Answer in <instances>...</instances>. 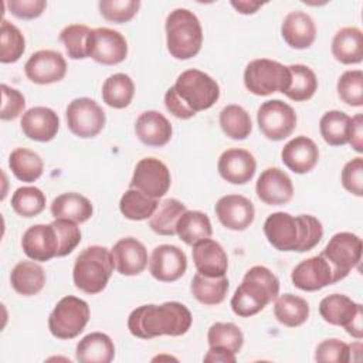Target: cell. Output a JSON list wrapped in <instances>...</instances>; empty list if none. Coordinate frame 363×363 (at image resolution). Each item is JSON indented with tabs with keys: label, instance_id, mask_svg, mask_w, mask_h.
Wrapping results in <instances>:
<instances>
[{
	"label": "cell",
	"instance_id": "1",
	"mask_svg": "<svg viewBox=\"0 0 363 363\" xmlns=\"http://www.w3.org/2000/svg\"><path fill=\"white\" fill-rule=\"evenodd\" d=\"M220 98V86L200 69L183 71L164 94L167 111L179 119H190L197 112L211 108Z\"/></svg>",
	"mask_w": 363,
	"mask_h": 363
},
{
	"label": "cell",
	"instance_id": "2",
	"mask_svg": "<svg viewBox=\"0 0 363 363\" xmlns=\"http://www.w3.org/2000/svg\"><path fill=\"white\" fill-rule=\"evenodd\" d=\"M264 234L268 242L279 251H311L323 237L322 223L309 214L291 216L277 211L267 217Z\"/></svg>",
	"mask_w": 363,
	"mask_h": 363
},
{
	"label": "cell",
	"instance_id": "3",
	"mask_svg": "<svg viewBox=\"0 0 363 363\" xmlns=\"http://www.w3.org/2000/svg\"><path fill=\"white\" fill-rule=\"evenodd\" d=\"M193 322L189 308L180 302L162 305H142L133 309L128 318L129 332L140 339H152L162 335L182 336L187 333Z\"/></svg>",
	"mask_w": 363,
	"mask_h": 363
},
{
	"label": "cell",
	"instance_id": "4",
	"mask_svg": "<svg viewBox=\"0 0 363 363\" xmlns=\"http://www.w3.org/2000/svg\"><path fill=\"white\" fill-rule=\"evenodd\" d=\"M279 295V279L262 265L250 268L231 298V309L237 316L250 318L261 312Z\"/></svg>",
	"mask_w": 363,
	"mask_h": 363
},
{
	"label": "cell",
	"instance_id": "5",
	"mask_svg": "<svg viewBox=\"0 0 363 363\" xmlns=\"http://www.w3.org/2000/svg\"><path fill=\"white\" fill-rule=\"evenodd\" d=\"M166 44L176 60H190L203 44V30L197 16L187 9H174L166 18Z\"/></svg>",
	"mask_w": 363,
	"mask_h": 363
},
{
	"label": "cell",
	"instance_id": "6",
	"mask_svg": "<svg viewBox=\"0 0 363 363\" xmlns=\"http://www.w3.org/2000/svg\"><path fill=\"white\" fill-rule=\"evenodd\" d=\"M112 254L106 247L91 245L82 250L75 259L72 279L78 289L95 295L105 289L113 272Z\"/></svg>",
	"mask_w": 363,
	"mask_h": 363
},
{
	"label": "cell",
	"instance_id": "7",
	"mask_svg": "<svg viewBox=\"0 0 363 363\" xmlns=\"http://www.w3.org/2000/svg\"><path fill=\"white\" fill-rule=\"evenodd\" d=\"M289 82L291 72L288 67L274 60H252L244 71V85L254 95L265 96L274 92L284 94Z\"/></svg>",
	"mask_w": 363,
	"mask_h": 363
},
{
	"label": "cell",
	"instance_id": "8",
	"mask_svg": "<svg viewBox=\"0 0 363 363\" xmlns=\"http://www.w3.org/2000/svg\"><path fill=\"white\" fill-rule=\"evenodd\" d=\"M89 320L88 303L77 296L68 295L58 301L48 318V329L57 339H74Z\"/></svg>",
	"mask_w": 363,
	"mask_h": 363
},
{
	"label": "cell",
	"instance_id": "9",
	"mask_svg": "<svg viewBox=\"0 0 363 363\" xmlns=\"http://www.w3.org/2000/svg\"><path fill=\"white\" fill-rule=\"evenodd\" d=\"M319 313L325 322L342 326L356 339L363 336V306L356 303L349 296L332 294L325 296L319 303Z\"/></svg>",
	"mask_w": 363,
	"mask_h": 363
},
{
	"label": "cell",
	"instance_id": "10",
	"mask_svg": "<svg viewBox=\"0 0 363 363\" xmlns=\"http://www.w3.org/2000/svg\"><path fill=\"white\" fill-rule=\"evenodd\" d=\"M320 254L330 264L336 281H340L357 267L362 257V240L352 233H337L329 240Z\"/></svg>",
	"mask_w": 363,
	"mask_h": 363
},
{
	"label": "cell",
	"instance_id": "11",
	"mask_svg": "<svg viewBox=\"0 0 363 363\" xmlns=\"http://www.w3.org/2000/svg\"><path fill=\"white\" fill-rule=\"evenodd\" d=\"M68 129L78 138H94L105 126L104 109L91 98H77L71 101L65 111Z\"/></svg>",
	"mask_w": 363,
	"mask_h": 363
},
{
	"label": "cell",
	"instance_id": "12",
	"mask_svg": "<svg viewBox=\"0 0 363 363\" xmlns=\"http://www.w3.org/2000/svg\"><path fill=\"white\" fill-rule=\"evenodd\" d=\"M257 122L267 139L282 140L294 132L296 126V113L291 105L279 99H271L258 108Z\"/></svg>",
	"mask_w": 363,
	"mask_h": 363
},
{
	"label": "cell",
	"instance_id": "13",
	"mask_svg": "<svg viewBox=\"0 0 363 363\" xmlns=\"http://www.w3.org/2000/svg\"><path fill=\"white\" fill-rule=\"evenodd\" d=\"M172 183L167 166L156 157H143L136 163L129 187L138 189L153 199L163 197Z\"/></svg>",
	"mask_w": 363,
	"mask_h": 363
},
{
	"label": "cell",
	"instance_id": "14",
	"mask_svg": "<svg viewBox=\"0 0 363 363\" xmlns=\"http://www.w3.org/2000/svg\"><path fill=\"white\" fill-rule=\"evenodd\" d=\"M128 55L126 38L116 30L99 27L91 30L88 38V57L104 65L122 62Z\"/></svg>",
	"mask_w": 363,
	"mask_h": 363
},
{
	"label": "cell",
	"instance_id": "15",
	"mask_svg": "<svg viewBox=\"0 0 363 363\" xmlns=\"http://www.w3.org/2000/svg\"><path fill=\"white\" fill-rule=\"evenodd\" d=\"M291 279L296 288L308 292L319 291L330 284L337 282L330 264L322 254L299 262L294 268Z\"/></svg>",
	"mask_w": 363,
	"mask_h": 363
},
{
	"label": "cell",
	"instance_id": "16",
	"mask_svg": "<svg viewBox=\"0 0 363 363\" xmlns=\"http://www.w3.org/2000/svg\"><path fill=\"white\" fill-rule=\"evenodd\" d=\"M24 72L34 84H54L65 77L67 62L58 51L40 50L30 55L24 65Z\"/></svg>",
	"mask_w": 363,
	"mask_h": 363
},
{
	"label": "cell",
	"instance_id": "17",
	"mask_svg": "<svg viewBox=\"0 0 363 363\" xmlns=\"http://www.w3.org/2000/svg\"><path fill=\"white\" fill-rule=\"evenodd\" d=\"M187 269V258L183 250L172 244L157 245L149 259V271L152 277L160 282H173L184 275Z\"/></svg>",
	"mask_w": 363,
	"mask_h": 363
},
{
	"label": "cell",
	"instance_id": "18",
	"mask_svg": "<svg viewBox=\"0 0 363 363\" xmlns=\"http://www.w3.org/2000/svg\"><path fill=\"white\" fill-rule=\"evenodd\" d=\"M24 254L33 261H50L58 255L60 241L52 224H35L26 230L21 238Z\"/></svg>",
	"mask_w": 363,
	"mask_h": 363
},
{
	"label": "cell",
	"instance_id": "19",
	"mask_svg": "<svg viewBox=\"0 0 363 363\" xmlns=\"http://www.w3.org/2000/svg\"><path fill=\"white\" fill-rule=\"evenodd\" d=\"M216 216L220 223L233 231H244L255 217L252 203L241 194H227L216 203Z\"/></svg>",
	"mask_w": 363,
	"mask_h": 363
},
{
	"label": "cell",
	"instance_id": "20",
	"mask_svg": "<svg viewBox=\"0 0 363 363\" xmlns=\"http://www.w3.org/2000/svg\"><path fill=\"white\" fill-rule=\"evenodd\" d=\"M257 196L269 206H282L291 201L294 196V184L291 177L279 167L265 169L255 184Z\"/></svg>",
	"mask_w": 363,
	"mask_h": 363
},
{
	"label": "cell",
	"instance_id": "21",
	"mask_svg": "<svg viewBox=\"0 0 363 363\" xmlns=\"http://www.w3.org/2000/svg\"><path fill=\"white\" fill-rule=\"evenodd\" d=\"M217 169L220 176L231 184L248 183L257 170L252 153L245 149H227L221 153Z\"/></svg>",
	"mask_w": 363,
	"mask_h": 363
},
{
	"label": "cell",
	"instance_id": "22",
	"mask_svg": "<svg viewBox=\"0 0 363 363\" xmlns=\"http://www.w3.org/2000/svg\"><path fill=\"white\" fill-rule=\"evenodd\" d=\"M113 265L121 275H139L147 265L146 247L133 237L121 238L111 250Z\"/></svg>",
	"mask_w": 363,
	"mask_h": 363
},
{
	"label": "cell",
	"instance_id": "23",
	"mask_svg": "<svg viewBox=\"0 0 363 363\" xmlns=\"http://www.w3.org/2000/svg\"><path fill=\"white\" fill-rule=\"evenodd\" d=\"M23 133L37 142H50L60 129L58 115L47 106H33L26 111L20 121Z\"/></svg>",
	"mask_w": 363,
	"mask_h": 363
},
{
	"label": "cell",
	"instance_id": "24",
	"mask_svg": "<svg viewBox=\"0 0 363 363\" xmlns=\"http://www.w3.org/2000/svg\"><path fill=\"white\" fill-rule=\"evenodd\" d=\"M281 159L289 170L303 174L316 166L319 160V149L312 139L301 135L291 139L282 147Z\"/></svg>",
	"mask_w": 363,
	"mask_h": 363
},
{
	"label": "cell",
	"instance_id": "25",
	"mask_svg": "<svg viewBox=\"0 0 363 363\" xmlns=\"http://www.w3.org/2000/svg\"><path fill=\"white\" fill-rule=\"evenodd\" d=\"M193 261L197 272L206 277H223L228 268L224 248L211 238H204L193 245Z\"/></svg>",
	"mask_w": 363,
	"mask_h": 363
},
{
	"label": "cell",
	"instance_id": "26",
	"mask_svg": "<svg viewBox=\"0 0 363 363\" xmlns=\"http://www.w3.org/2000/svg\"><path fill=\"white\" fill-rule=\"evenodd\" d=\"M138 139L146 146L160 147L172 139V125L164 115L157 111L142 112L135 122Z\"/></svg>",
	"mask_w": 363,
	"mask_h": 363
},
{
	"label": "cell",
	"instance_id": "27",
	"mask_svg": "<svg viewBox=\"0 0 363 363\" xmlns=\"http://www.w3.org/2000/svg\"><path fill=\"white\" fill-rule=\"evenodd\" d=\"M281 34L289 47L303 50L313 44L316 27L309 14L296 10L285 16L281 26Z\"/></svg>",
	"mask_w": 363,
	"mask_h": 363
},
{
	"label": "cell",
	"instance_id": "28",
	"mask_svg": "<svg viewBox=\"0 0 363 363\" xmlns=\"http://www.w3.org/2000/svg\"><path fill=\"white\" fill-rule=\"evenodd\" d=\"M75 357L81 363H109L115 357V345L108 335L92 332L78 342Z\"/></svg>",
	"mask_w": 363,
	"mask_h": 363
},
{
	"label": "cell",
	"instance_id": "29",
	"mask_svg": "<svg viewBox=\"0 0 363 363\" xmlns=\"http://www.w3.org/2000/svg\"><path fill=\"white\" fill-rule=\"evenodd\" d=\"M333 57L346 65L359 64L363 60V33L357 27L340 28L332 40Z\"/></svg>",
	"mask_w": 363,
	"mask_h": 363
},
{
	"label": "cell",
	"instance_id": "30",
	"mask_svg": "<svg viewBox=\"0 0 363 363\" xmlns=\"http://www.w3.org/2000/svg\"><path fill=\"white\" fill-rule=\"evenodd\" d=\"M51 214L54 218L71 220L74 223H85L91 218L94 208L91 201L79 193H62L51 203Z\"/></svg>",
	"mask_w": 363,
	"mask_h": 363
},
{
	"label": "cell",
	"instance_id": "31",
	"mask_svg": "<svg viewBox=\"0 0 363 363\" xmlns=\"http://www.w3.org/2000/svg\"><path fill=\"white\" fill-rule=\"evenodd\" d=\"M10 282L14 291L24 296L38 294L45 285V272L34 261H20L10 274Z\"/></svg>",
	"mask_w": 363,
	"mask_h": 363
},
{
	"label": "cell",
	"instance_id": "32",
	"mask_svg": "<svg viewBox=\"0 0 363 363\" xmlns=\"http://www.w3.org/2000/svg\"><path fill=\"white\" fill-rule=\"evenodd\" d=\"M176 234L187 245H194L204 238H210L213 228L208 216L203 211L186 210L177 221Z\"/></svg>",
	"mask_w": 363,
	"mask_h": 363
},
{
	"label": "cell",
	"instance_id": "33",
	"mask_svg": "<svg viewBox=\"0 0 363 363\" xmlns=\"http://www.w3.org/2000/svg\"><path fill=\"white\" fill-rule=\"evenodd\" d=\"M274 315L279 323L288 328H296L306 322L309 316V303L294 294H284L275 298Z\"/></svg>",
	"mask_w": 363,
	"mask_h": 363
},
{
	"label": "cell",
	"instance_id": "34",
	"mask_svg": "<svg viewBox=\"0 0 363 363\" xmlns=\"http://www.w3.org/2000/svg\"><path fill=\"white\" fill-rule=\"evenodd\" d=\"M193 296L203 305H218L228 292V279L223 277H206L197 272L190 285Z\"/></svg>",
	"mask_w": 363,
	"mask_h": 363
},
{
	"label": "cell",
	"instance_id": "35",
	"mask_svg": "<svg viewBox=\"0 0 363 363\" xmlns=\"http://www.w3.org/2000/svg\"><path fill=\"white\" fill-rule=\"evenodd\" d=\"M319 130L328 145L343 146L350 139L352 118L342 111H328L320 118Z\"/></svg>",
	"mask_w": 363,
	"mask_h": 363
},
{
	"label": "cell",
	"instance_id": "36",
	"mask_svg": "<svg viewBox=\"0 0 363 363\" xmlns=\"http://www.w3.org/2000/svg\"><path fill=\"white\" fill-rule=\"evenodd\" d=\"M9 166L13 174L26 183H33L40 179L44 170V163L40 155L27 147L14 149L10 153Z\"/></svg>",
	"mask_w": 363,
	"mask_h": 363
},
{
	"label": "cell",
	"instance_id": "37",
	"mask_svg": "<svg viewBox=\"0 0 363 363\" xmlns=\"http://www.w3.org/2000/svg\"><path fill=\"white\" fill-rule=\"evenodd\" d=\"M135 95V84L126 74L118 72L108 77L102 85L104 102L115 109L126 108Z\"/></svg>",
	"mask_w": 363,
	"mask_h": 363
},
{
	"label": "cell",
	"instance_id": "38",
	"mask_svg": "<svg viewBox=\"0 0 363 363\" xmlns=\"http://www.w3.org/2000/svg\"><path fill=\"white\" fill-rule=\"evenodd\" d=\"M159 201L157 199L149 197L147 194L142 193L138 189L129 187L119 201L121 213L133 221H142L150 218L157 208Z\"/></svg>",
	"mask_w": 363,
	"mask_h": 363
},
{
	"label": "cell",
	"instance_id": "39",
	"mask_svg": "<svg viewBox=\"0 0 363 363\" xmlns=\"http://www.w3.org/2000/svg\"><path fill=\"white\" fill-rule=\"evenodd\" d=\"M186 206L176 199H166L159 203L153 216L149 218V227L159 235H174L180 216L186 211Z\"/></svg>",
	"mask_w": 363,
	"mask_h": 363
},
{
	"label": "cell",
	"instance_id": "40",
	"mask_svg": "<svg viewBox=\"0 0 363 363\" xmlns=\"http://www.w3.org/2000/svg\"><path fill=\"white\" fill-rule=\"evenodd\" d=\"M288 69L291 72V82L284 94L295 102L311 99L318 89V78L315 72L302 64L289 65Z\"/></svg>",
	"mask_w": 363,
	"mask_h": 363
},
{
	"label": "cell",
	"instance_id": "41",
	"mask_svg": "<svg viewBox=\"0 0 363 363\" xmlns=\"http://www.w3.org/2000/svg\"><path fill=\"white\" fill-rule=\"evenodd\" d=\"M220 126L223 132L234 139L242 140L250 136L252 130V123L248 112L240 105H227L220 112Z\"/></svg>",
	"mask_w": 363,
	"mask_h": 363
},
{
	"label": "cell",
	"instance_id": "42",
	"mask_svg": "<svg viewBox=\"0 0 363 363\" xmlns=\"http://www.w3.org/2000/svg\"><path fill=\"white\" fill-rule=\"evenodd\" d=\"M207 342L210 347H224L237 354L242 347L244 335L235 323L216 322L208 328Z\"/></svg>",
	"mask_w": 363,
	"mask_h": 363
},
{
	"label": "cell",
	"instance_id": "43",
	"mask_svg": "<svg viewBox=\"0 0 363 363\" xmlns=\"http://www.w3.org/2000/svg\"><path fill=\"white\" fill-rule=\"evenodd\" d=\"M26 50V40L21 31L3 18L0 27V61L3 64L16 62Z\"/></svg>",
	"mask_w": 363,
	"mask_h": 363
},
{
	"label": "cell",
	"instance_id": "44",
	"mask_svg": "<svg viewBox=\"0 0 363 363\" xmlns=\"http://www.w3.org/2000/svg\"><path fill=\"white\" fill-rule=\"evenodd\" d=\"M11 207L21 217H35L45 208V196L38 187L23 186L13 193Z\"/></svg>",
	"mask_w": 363,
	"mask_h": 363
},
{
	"label": "cell",
	"instance_id": "45",
	"mask_svg": "<svg viewBox=\"0 0 363 363\" xmlns=\"http://www.w3.org/2000/svg\"><path fill=\"white\" fill-rule=\"evenodd\" d=\"M91 28L84 24H69L60 33V41L72 60H84L88 57V38Z\"/></svg>",
	"mask_w": 363,
	"mask_h": 363
},
{
	"label": "cell",
	"instance_id": "46",
	"mask_svg": "<svg viewBox=\"0 0 363 363\" xmlns=\"http://www.w3.org/2000/svg\"><path fill=\"white\" fill-rule=\"evenodd\" d=\"M337 95L350 106L363 105V72L360 69H350L337 79Z\"/></svg>",
	"mask_w": 363,
	"mask_h": 363
},
{
	"label": "cell",
	"instance_id": "47",
	"mask_svg": "<svg viewBox=\"0 0 363 363\" xmlns=\"http://www.w3.org/2000/svg\"><path fill=\"white\" fill-rule=\"evenodd\" d=\"M99 11L104 18L112 23H126L135 17L140 7L139 0H102Z\"/></svg>",
	"mask_w": 363,
	"mask_h": 363
},
{
	"label": "cell",
	"instance_id": "48",
	"mask_svg": "<svg viewBox=\"0 0 363 363\" xmlns=\"http://www.w3.org/2000/svg\"><path fill=\"white\" fill-rule=\"evenodd\" d=\"M51 224L54 225L60 241V250L57 257H65L71 254L75 250V247L81 242L79 227L77 225V223L64 218H55Z\"/></svg>",
	"mask_w": 363,
	"mask_h": 363
},
{
	"label": "cell",
	"instance_id": "49",
	"mask_svg": "<svg viewBox=\"0 0 363 363\" xmlns=\"http://www.w3.org/2000/svg\"><path fill=\"white\" fill-rule=\"evenodd\" d=\"M350 359V346L339 339L320 342L315 352V360L322 363H347Z\"/></svg>",
	"mask_w": 363,
	"mask_h": 363
},
{
	"label": "cell",
	"instance_id": "50",
	"mask_svg": "<svg viewBox=\"0 0 363 363\" xmlns=\"http://www.w3.org/2000/svg\"><path fill=\"white\" fill-rule=\"evenodd\" d=\"M0 89H1V111H0L1 121L16 119L23 113L26 108L24 95L20 91L6 84H1Z\"/></svg>",
	"mask_w": 363,
	"mask_h": 363
},
{
	"label": "cell",
	"instance_id": "51",
	"mask_svg": "<svg viewBox=\"0 0 363 363\" xmlns=\"http://www.w3.org/2000/svg\"><path fill=\"white\" fill-rule=\"evenodd\" d=\"M342 184L349 193L359 197L363 196V159L360 156L343 166Z\"/></svg>",
	"mask_w": 363,
	"mask_h": 363
},
{
	"label": "cell",
	"instance_id": "52",
	"mask_svg": "<svg viewBox=\"0 0 363 363\" xmlns=\"http://www.w3.org/2000/svg\"><path fill=\"white\" fill-rule=\"evenodd\" d=\"M6 4L13 16L23 20H31L41 16L47 7L45 0H9Z\"/></svg>",
	"mask_w": 363,
	"mask_h": 363
},
{
	"label": "cell",
	"instance_id": "53",
	"mask_svg": "<svg viewBox=\"0 0 363 363\" xmlns=\"http://www.w3.org/2000/svg\"><path fill=\"white\" fill-rule=\"evenodd\" d=\"M363 116L362 113H357L352 118V130H350V139L349 143L352 147L362 153L363 152Z\"/></svg>",
	"mask_w": 363,
	"mask_h": 363
},
{
	"label": "cell",
	"instance_id": "54",
	"mask_svg": "<svg viewBox=\"0 0 363 363\" xmlns=\"http://www.w3.org/2000/svg\"><path fill=\"white\" fill-rule=\"evenodd\" d=\"M204 362H221V363H235L237 357H235V353L230 352L228 349H224V347H210L208 352L206 353V356L203 357Z\"/></svg>",
	"mask_w": 363,
	"mask_h": 363
},
{
	"label": "cell",
	"instance_id": "55",
	"mask_svg": "<svg viewBox=\"0 0 363 363\" xmlns=\"http://www.w3.org/2000/svg\"><path fill=\"white\" fill-rule=\"evenodd\" d=\"M231 6L241 14H254L259 7L264 6L261 1H248V0H238V1H231Z\"/></svg>",
	"mask_w": 363,
	"mask_h": 363
}]
</instances>
